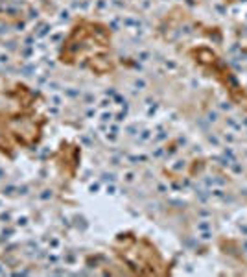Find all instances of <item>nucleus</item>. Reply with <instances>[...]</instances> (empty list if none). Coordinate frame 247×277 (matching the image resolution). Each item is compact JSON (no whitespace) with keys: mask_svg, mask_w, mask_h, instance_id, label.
<instances>
[{"mask_svg":"<svg viewBox=\"0 0 247 277\" xmlns=\"http://www.w3.org/2000/svg\"><path fill=\"white\" fill-rule=\"evenodd\" d=\"M219 107H221L223 111H231V107H232V105L229 104V102H221V104H219Z\"/></svg>","mask_w":247,"mask_h":277,"instance_id":"obj_2","label":"nucleus"},{"mask_svg":"<svg viewBox=\"0 0 247 277\" xmlns=\"http://www.w3.org/2000/svg\"><path fill=\"white\" fill-rule=\"evenodd\" d=\"M209 120H210V122H216V120H218V115H216V113H209Z\"/></svg>","mask_w":247,"mask_h":277,"instance_id":"obj_3","label":"nucleus"},{"mask_svg":"<svg viewBox=\"0 0 247 277\" xmlns=\"http://www.w3.org/2000/svg\"><path fill=\"white\" fill-rule=\"evenodd\" d=\"M227 124H229V126H231L232 129H240V126H238V122H236V120H234L232 116H229V118H227Z\"/></svg>","mask_w":247,"mask_h":277,"instance_id":"obj_1","label":"nucleus"}]
</instances>
